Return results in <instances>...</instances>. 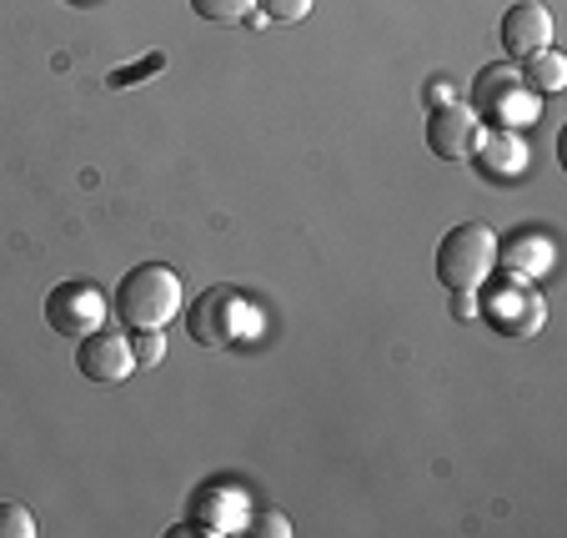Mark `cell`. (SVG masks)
Instances as JSON below:
<instances>
[{"mask_svg": "<svg viewBox=\"0 0 567 538\" xmlns=\"http://www.w3.org/2000/svg\"><path fill=\"white\" fill-rule=\"evenodd\" d=\"M111 302H116V317L126 323V333H166L186 302L182 272L166 262H141L116 282Z\"/></svg>", "mask_w": 567, "mask_h": 538, "instance_id": "6da1fadb", "label": "cell"}, {"mask_svg": "<svg viewBox=\"0 0 567 538\" xmlns=\"http://www.w3.org/2000/svg\"><path fill=\"white\" fill-rule=\"evenodd\" d=\"M186 333L202 347H241L261 333V307L241 287H206L186 313Z\"/></svg>", "mask_w": 567, "mask_h": 538, "instance_id": "7a4b0ae2", "label": "cell"}, {"mask_svg": "<svg viewBox=\"0 0 567 538\" xmlns=\"http://www.w3.org/2000/svg\"><path fill=\"white\" fill-rule=\"evenodd\" d=\"M472 111L477 121H493L497 131H523L543 121V97L527 87L517 65H482L472 81Z\"/></svg>", "mask_w": 567, "mask_h": 538, "instance_id": "3957f363", "label": "cell"}, {"mask_svg": "<svg viewBox=\"0 0 567 538\" xmlns=\"http://www.w3.org/2000/svg\"><path fill=\"white\" fill-rule=\"evenodd\" d=\"M497 272V232L487 222H457L437 242V282L447 292H477Z\"/></svg>", "mask_w": 567, "mask_h": 538, "instance_id": "277c9868", "label": "cell"}, {"mask_svg": "<svg viewBox=\"0 0 567 538\" xmlns=\"http://www.w3.org/2000/svg\"><path fill=\"white\" fill-rule=\"evenodd\" d=\"M482 302H477V313L487 317V327H497L503 337H533V333H543V323H547V302H543V292L533 287L527 277H487L482 282Z\"/></svg>", "mask_w": 567, "mask_h": 538, "instance_id": "5b68a950", "label": "cell"}, {"mask_svg": "<svg viewBox=\"0 0 567 538\" xmlns=\"http://www.w3.org/2000/svg\"><path fill=\"white\" fill-rule=\"evenodd\" d=\"M106 313H111V302L91 277H65L45 292V323H51L61 337L96 333V327L106 323Z\"/></svg>", "mask_w": 567, "mask_h": 538, "instance_id": "8992f818", "label": "cell"}, {"mask_svg": "<svg viewBox=\"0 0 567 538\" xmlns=\"http://www.w3.org/2000/svg\"><path fill=\"white\" fill-rule=\"evenodd\" d=\"M477 111L462 106V101H447V106L427 111V151L437 162H472V146H477Z\"/></svg>", "mask_w": 567, "mask_h": 538, "instance_id": "52a82bcc", "label": "cell"}, {"mask_svg": "<svg viewBox=\"0 0 567 538\" xmlns=\"http://www.w3.org/2000/svg\"><path fill=\"white\" fill-rule=\"evenodd\" d=\"M75 367H81V377H91V383H126V377L136 373L131 337L111 333V327H96V333H86L81 347H75Z\"/></svg>", "mask_w": 567, "mask_h": 538, "instance_id": "ba28073f", "label": "cell"}, {"mask_svg": "<svg viewBox=\"0 0 567 538\" xmlns=\"http://www.w3.org/2000/svg\"><path fill=\"white\" fill-rule=\"evenodd\" d=\"M192 524L202 534H241L251 524V498L236 484H206L192 504Z\"/></svg>", "mask_w": 567, "mask_h": 538, "instance_id": "9c48e42d", "label": "cell"}, {"mask_svg": "<svg viewBox=\"0 0 567 538\" xmlns=\"http://www.w3.org/2000/svg\"><path fill=\"white\" fill-rule=\"evenodd\" d=\"M497 35H503V51L513 55V61H523V55L553 45V16H547L543 0H517V6H507L503 11Z\"/></svg>", "mask_w": 567, "mask_h": 538, "instance_id": "30bf717a", "label": "cell"}, {"mask_svg": "<svg viewBox=\"0 0 567 538\" xmlns=\"http://www.w3.org/2000/svg\"><path fill=\"white\" fill-rule=\"evenodd\" d=\"M497 267L513 272V277H543L553 267V242L543 232H517L513 242H497Z\"/></svg>", "mask_w": 567, "mask_h": 538, "instance_id": "8fae6325", "label": "cell"}, {"mask_svg": "<svg viewBox=\"0 0 567 538\" xmlns=\"http://www.w3.org/2000/svg\"><path fill=\"white\" fill-rule=\"evenodd\" d=\"M472 156H477L487 172H497V176H517L533 156H527V146L517 141V131H477V146H472Z\"/></svg>", "mask_w": 567, "mask_h": 538, "instance_id": "7c38bea8", "label": "cell"}, {"mask_svg": "<svg viewBox=\"0 0 567 538\" xmlns=\"http://www.w3.org/2000/svg\"><path fill=\"white\" fill-rule=\"evenodd\" d=\"M523 81L537 91V97H553V91H563L567 87V55L553 51V45L523 55Z\"/></svg>", "mask_w": 567, "mask_h": 538, "instance_id": "4fadbf2b", "label": "cell"}, {"mask_svg": "<svg viewBox=\"0 0 567 538\" xmlns=\"http://www.w3.org/2000/svg\"><path fill=\"white\" fill-rule=\"evenodd\" d=\"M192 11L212 26H241L257 11V0H192Z\"/></svg>", "mask_w": 567, "mask_h": 538, "instance_id": "5bb4252c", "label": "cell"}, {"mask_svg": "<svg viewBox=\"0 0 567 538\" xmlns=\"http://www.w3.org/2000/svg\"><path fill=\"white\" fill-rule=\"evenodd\" d=\"M41 528H35L31 508L25 504H0V538H35Z\"/></svg>", "mask_w": 567, "mask_h": 538, "instance_id": "9a60e30c", "label": "cell"}, {"mask_svg": "<svg viewBox=\"0 0 567 538\" xmlns=\"http://www.w3.org/2000/svg\"><path fill=\"white\" fill-rule=\"evenodd\" d=\"M311 6H317V0H257V11L267 16V21H281V26L307 21Z\"/></svg>", "mask_w": 567, "mask_h": 538, "instance_id": "2e32d148", "label": "cell"}, {"mask_svg": "<svg viewBox=\"0 0 567 538\" xmlns=\"http://www.w3.org/2000/svg\"><path fill=\"white\" fill-rule=\"evenodd\" d=\"M131 353H136V367H156V363H166V337L161 333H131Z\"/></svg>", "mask_w": 567, "mask_h": 538, "instance_id": "e0dca14e", "label": "cell"}, {"mask_svg": "<svg viewBox=\"0 0 567 538\" xmlns=\"http://www.w3.org/2000/svg\"><path fill=\"white\" fill-rule=\"evenodd\" d=\"M161 65H166V55H146V61H141V65H131V71H126V65H121V71H111V87H141V75H151V71H161Z\"/></svg>", "mask_w": 567, "mask_h": 538, "instance_id": "ac0fdd59", "label": "cell"}, {"mask_svg": "<svg viewBox=\"0 0 567 538\" xmlns=\"http://www.w3.org/2000/svg\"><path fill=\"white\" fill-rule=\"evenodd\" d=\"M447 101H457V87H452L447 75H432V87H427V111H432V106H447Z\"/></svg>", "mask_w": 567, "mask_h": 538, "instance_id": "d6986e66", "label": "cell"}, {"mask_svg": "<svg viewBox=\"0 0 567 538\" xmlns=\"http://www.w3.org/2000/svg\"><path fill=\"white\" fill-rule=\"evenodd\" d=\"M452 317L472 323V317H477V292H452Z\"/></svg>", "mask_w": 567, "mask_h": 538, "instance_id": "ffe728a7", "label": "cell"}, {"mask_svg": "<svg viewBox=\"0 0 567 538\" xmlns=\"http://www.w3.org/2000/svg\"><path fill=\"white\" fill-rule=\"evenodd\" d=\"M247 528H251V534H271V538H277V534H291V518H281V514H261L257 524H247Z\"/></svg>", "mask_w": 567, "mask_h": 538, "instance_id": "44dd1931", "label": "cell"}, {"mask_svg": "<svg viewBox=\"0 0 567 538\" xmlns=\"http://www.w3.org/2000/svg\"><path fill=\"white\" fill-rule=\"evenodd\" d=\"M71 6H86V0H71Z\"/></svg>", "mask_w": 567, "mask_h": 538, "instance_id": "7402d4cb", "label": "cell"}]
</instances>
